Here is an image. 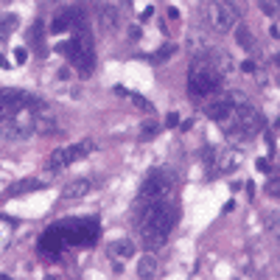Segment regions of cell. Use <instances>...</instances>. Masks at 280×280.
I'll return each mask as SVG.
<instances>
[{
    "label": "cell",
    "mask_w": 280,
    "mask_h": 280,
    "mask_svg": "<svg viewBox=\"0 0 280 280\" xmlns=\"http://www.w3.org/2000/svg\"><path fill=\"white\" fill-rule=\"evenodd\" d=\"M14 59H17V65H23L28 59V51L26 48H14Z\"/></svg>",
    "instance_id": "cell-27"
},
{
    "label": "cell",
    "mask_w": 280,
    "mask_h": 280,
    "mask_svg": "<svg viewBox=\"0 0 280 280\" xmlns=\"http://www.w3.org/2000/svg\"><path fill=\"white\" fill-rule=\"evenodd\" d=\"M233 106H236V98L233 96H219V98H213V101L205 106V115H208L210 121H224Z\"/></svg>",
    "instance_id": "cell-10"
},
{
    "label": "cell",
    "mask_w": 280,
    "mask_h": 280,
    "mask_svg": "<svg viewBox=\"0 0 280 280\" xmlns=\"http://www.w3.org/2000/svg\"><path fill=\"white\" fill-rule=\"evenodd\" d=\"M98 20H101V28H104L106 34H115L121 28V11L115 9V6H101Z\"/></svg>",
    "instance_id": "cell-13"
},
{
    "label": "cell",
    "mask_w": 280,
    "mask_h": 280,
    "mask_svg": "<svg viewBox=\"0 0 280 280\" xmlns=\"http://www.w3.org/2000/svg\"><path fill=\"white\" fill-rule=\"evenodd\" d=\"M0 68H3V70L9 68V62H6V56H3V53H0Z\"/></svg>",
    "instance_id": "cell-34"
},
{
    "label": "cell",
    "mask_w": 280,
    "mask_h": 280,
    "mask_svg": "<svg viewBox=\"0 0 280 280\" xmlns=\"http://www.w3.org/2000/svg\"><path fill=\"white\" fill-rule=\"evenodd\" d=\"M68 166H70L68 149H56L51 157H48V171H56V174H59V171H65Z\"/></svg>",
    "instance_id": "cell-17"
},
{
    "label": "cell",
    "mask_w": 280,
    "mask_h": 280,
    "mask_svg": "<svg viewBox=\"0 0 280 280\" xmlns=\"http://www.w3.org/2000/svg\"><path fill=\"white\" fill-rule=\"evenodd\" d=\"M34 126H36V135H59V126L53 118H45L42 112L34 118Z\"/></svg>",
    "instance_id": "cell-18"
},
{
    "label": "cell",
    "mask_w": 280,
    "mask_h": 280,
    "mask_svg": "<svg viewBox=\"0 0 280 280\" xmlns=\"http://www.w3.org/2000/svg\"><path fill=\"white\" fill-rule=\"evenodd\" d=\"M90 191H93V179L79 176V179H70V182L62 188V196H65V199H81V196H87Z\"/></svg>",
    "instance_id": "cell-11"
},
{
    "label": "cell",
    "mask_w": 280,
    "mask_h": 280,
    "mask_svg": "<svg viewBox=\"0 0 280 280\" xmlns=\"http://www.w3.org/2000/svg\"><path fill=\"white\" fill-rule=\"evenodd\" d=\"M166 126H179V115H176V112H168L166 115Z\"/></svg>",
    "instance_id": "cell-28"
},
{
    "label": "cell",
    "mask_w": 280,
    "mask_h": 280,
    "mask_svg": "<svg viewBox=\"0 0 280 280\" xmlns=\"http://www.w3.org/2000/svg\"><path fill=\"white\" fill-rule=\"evenodd\" d=\"M28 36H31V42L34 45H42V20H34V26H31Z\"/></svg>",
    "instance_id": "cell-25"
},
{
    "label": "cell",
    "mask_w": 280,
    "mask_h": 280,
    "mask_svg": "<svg viewBox=\"0 0 280 280\" xmlns=\"http://www.w3.org/2000/svg\"><path fill=\"white\" fill-rule=\"evenodd\" d=\"M56 230L62 233L65 244H73V246H90L93 241L98 238V221L96 219H68L56 224Z\"/></svg>",
    "instance_id": "cell-6"
},
{
    "label": "cell",
    "mask_w": 280,
    "mask_h": 280,
    "mask_svg": "<svg viewBox=\"0 0 280 280\" xmlns=\"http://www.w3.org/2000/svg\"><path fill=\"white\" fill-rule=\"evenodd\" d=\"M59 51L68 56V62L79 70L81 76H90L96 70V39H93L87 26L73 28V39L65 42Z\"/></svg>",
    "instance_id": "cell-3"
},
{
    "label": "cell",
    "mask_w": 280,
    "mask_h": 280,
    "mask_svg": "<svg viewBox=\"0 0 280 280\" xmlns=\"http://www.w3.org/2000/svg\"><path fill=\"white\" fill-rule=\"evenodd\" d=\"M236 39H238V45H241L244 51H249V53L255 51L252 34H249V28H246V26H241V23H238V26H236Z\"/></svg>",
    "instance_id": "cell-20"
},
{
    "label": "cell",
    "mask_w": 280,
    "mask_h": 280,
    "mask_svg": "<svg viewBox=\"0 0 280 280\" xmlns=\"http://www.w3.org/2000/svg\"><path fill=\"white\" fill-rule=\"evenodd\" d=\"M221 76L224 73L213 59V51L199 53V56H193L191 68H188V93L196 98L210 96V93H216L221 87Z\"/></svg>",
    "instance_id": "cell-2"
},
{
    "label": "cell",
    "mask_w": 280,
    "mask_h": 280,
    "mask_svg": "<svg viewBox=\"0 0 280 280\" xmlns=\"http://www.w3.org/2000/svg\"><path fill=\"white\" fill-rule=\"evenodd\" d=\"M205 17H208V23L219 34H227V31H233L238 26V11L227 0H210V3H205Z\"/></svg>",
    "instance_id": "cell-7"
},
{
    "label": "cell",
    "mask_w": 280,
    "mask_h": 280,
    "mask_svg": "<svg viewBox=\"0 0 280 280\" xmlns=\"http://www.w3.org/2000/svg\"><path fill=\"white\" fill-rule=\"evenodd\" d=\"M176 188V174L171 168H154L149 171L146 182L140 185V202L146 205L151 199H163V196H171Z\"/></svg>",
    "instance_id": "cell-5"
},
{
    "label": "cell",
    "mask_w": 280,
    "mask_h": 280,
    "mask_svg": "<svg viewBox=\"0 0 280 280\" xmlns=\"http://www.w3.org/2000/svg\"><path fill=\"white\" fill-rule=\"evenodd\" d=\"M266 230L272 233V238L280 244V213L278 210H272V213H266Z\"/></svg>",
    "instance_id": "cell-22"
},
{
    "label": "cell",
    "mask_w": 280,
    "mask_h": 280,
    "mask_svg": "<svg viewBox=\"0 0 280 280\" xmlns=\"http://www.w3.org/2000/svg\"><path fill=\"white\" fill-rule=\"evenodd\" d=\"M109 258L112 261H129V258H135V241H129V238H118V241H109Z\"/></svg>",
    "instance_id": "cell-12"
},
{
    "label": "cell",
    "mask_w": 280,
    "mask_h": 280,
    "mask_svg": "<svg viewBox=\"0 0 280 280\" xmlns=\"http://www.w3.org/2000/svg\"><path fill=\"white\" fill-rule=\"evenodd\" d=\"M241 70H244V73H255V70H258V65H255L252 59H246L244 65H241Z\"/></svg>",
    "instance_id": "cell-29"
},
{
    "label": "cell",
    "mask_w": 280,
    "mask_h": 280,
    "mask_svg": "<svg viewBox=\"0 0 280 280\" xmlns=\"http://www.w3.org/2000/svg\"><path fill=\"white\" fill-rule=\"evenodd\" d=\"M151 14H154V9H151V6H146V9L140 11V20H149Z\"/></svg>",
    "instance_id": "cell-31"
},
{
    "label": "cell",
    "mask_w": 280,
    "mask_h": 280,
    "mask_svg": "<svg viewBox=\"0 0 280 280\" xmlns=\"http://www.w3.org/2000/svg\"><path fill=\"white\" fill-rule=\"evenodd\" d=\"M87 26V20H84V11L81 9H68L62 11V14H56L51 23V31L53 34H62V31H70V28H81Z\"/></svg>",
    "instance_id": "cell-8"
},
{
    "label": "cell",
    "mask_w": 280,
    "mask_h": 280,
    "mask_svg": "<svg viewBox=\"0 0 280 280\" xmlns=\"http://www.w3.org/2000/svg\"><path fill=\"white\" fill-rule=\"evenodd\" d=\"M269 168H272V163H269L266 157H261V160H258V171H269Z\"/></svg>",
    "instance_id": "cell-30"
},
{
    "label": "cell",
    "mask_w": 280,
    "mask_h": 280,
    "mask_svg": "<svg viewBox=\"0 0 280 280\" xmlns=\"http://www.w3.org/2000/svg\"><path fill=\"white\" fill-rule=\"evenodd\" d=\"M17 26H20V17H17V14H6V17L0 20V39H6L11 31H17Z\"/></svg>",
    "instance_id": "cell-21"
},
{
    "label": "cell",
    "mask_w": 280,
    "mask_h": 280,
    "mask_svg": "<svg viewBox=\"0 0 280 280\" xmlns=\"http://www.w3.org/2000/svg\"><path fill=\"white\" fill-rule=\"evenodd\" d=\"M179 129H182V132H191L193 129V121H179Z\"/></svg>",
    "instance_id": "cell-33"
},
{
    "label": "cell",
    "mask_w": 280,
    "mask_h": 280,
    "mask_svg": "<svg viewBox=\"0 0 280 280\" xmlns=\"http://www.w3.org/2000/svg\"><path fill=\"white\" fill-rule=\"evenodd\" d=\"M224 135L230 140H252L258 132H263L266 121H263V115L249 104H241V106H233L230 115L224 118Z\"/></svg>",
    "instance_id": "cell-4"
},
{
    "label": "cell",
    "mask_w": 280,
    "mask_h": 280,
    "mask_svg": "<svg viewBox=\"0 0 280 280\" xmlns=\"http://www.w3.org/2000/svg\"><path fill=\"white\" fill-rule=\"evenodd\" d=\"M115 93H118V96H126L132 104L138 106V109H143V112H151V109H154V106H151V101H146V98L138 96V93H129V90H123V87H115Z\"/></svg>",
    "instance_id": "cell-19"
},
{
    "label": "cell",
    "mask_w": 280,
    "mask_h": 280,
    "mask_svg": "<svg viewBox=\"0 0 280 280\" xmlns=\"http://www.w3.org/2000/svg\"><path fill=\"white\" fill-rule=\"evenodd\" d=\"M266 193H269L272 199H280V174L272 176L269 182H266Z\"/></svg>",
    "instance_id": "cell-26"
},
{
    "label": "cell",
    "mask_w": 280,
    "mask_h": 280,
    "mask_svg": "<svg viewBox=\"0 0 280 280\" xmlns=\"http://www.w3.org/2000/svg\"><path fill=\"white\" fill-rule=\"evenodd\" d=\"M93 151H96V143H93V140H79V143L68 146V157H70V163H76V160H84L87 154H93Z\"/></svg>",
    "instance_id": "cell-15"
},
{
    "label": "cell",
    "mask_w": 280,
    "mask_h": 280,
    "mask_svg": "<svg viewBox=\"0 0 280 280\" xmlns=\"http://www.w3.org/2000/svg\"><path fill=\"white\" fill-rule=\"evenodd\" d=\"M157 132H160V126H157L154 121L143 123V126H140V140H151V138H157Z\"/></svg>",
    "instance_id": "cell-23"
},
{
    "label": "cell",
    "mask_w": 280,
    "mask_h": 280,
    "mask_svg": "<svg viewBox=\"0 0 280 280\" xmlns=\"http://www.w3.org/2000/svg\"><path fill=\"white\" fill-rule=\"evenodd\" d=\"M174 53H176V48H174V45H163L160 51H154V53H151V62H163V59H171Z\"/></svg>",
    "instance_id": "cell-24"
},
{
    "label": "cell",
    "mask_w": 280,
    "mask_h": 280,
    "mask_svg": "<svg viewBox=\"0 0 280 280\" xmlns=\"http://www.w3.org/2000/svg\"><path fill=\"white\" fill-rule=\"evenodd\" d=\"M138 275H140V278H157V275H160L157 258H154V255H143L140 263H138Z\"/></svg>",
    "instance_id": "cell-16"
},
{
    "label": "cell",
    "mask_w": 280,
    "mask_h": 280,
    "mask_svg": "<svg viewBox=\"0 0 280 280\" xmlns=\"http://www.w3.org/2000/svg\"><path fill=\"white\" fill-rule=\"evenodd\" d=\"M272 62H275V68H280V53H278V56H275Z\"/></svg>",
    "instance_id": "cell-35"
},
{
    "label": "cell",
    "mask_w": 280,
    "mask_h": 280,
    "mask_svg": "<svg viewBox=\"0 0 280 280\" xmlns=\"http://www.w3.org/2000/svg\"><path fill=\"white\" fill-rule=\"evenodd\" d=\"M129 36H132V39H140L143 34H140V28H138V26H132V28H129Z\"/></svg>",
    "instance_id": "cell-32"
},
{
    "label": "cell",
    "mask_w": 280,
    "mask_h": 280,
    "mask_svg": "<svg viewBox=\"0 0 280 280\" xmlns=\"http://www.w3.org/2000/svg\"><path fill=\"white\" fill-rule=\"evenodd\" d=\"M45 182L42 179H17V182H11L6 188L3 196H23V193H34V191H42Z\"/></svg>",
    "instance_id": "cell-14"
},
{
    "label": "cell",
    "mask_w": 280,
    "mask_h": 280,
    "mask_svg": "<svg viewBox=\"0 0 280 280\" xmlns=\"http://www.w3.org/2000/svg\"><path fill=\"white\" fill-rule=\"evenodd\" d=\"M176 219H179V208L171 196L146 202V208L140 213V238L146 249H160L166 244L171 230L176 227Z\"/></svg>",
    "instance_id": "cell-1"
},
{
    "label": "cell",
    "mask_w": 280,
    "mask_h": 280,
    "mask_svg": "<svg viewBox=\"0 0 280 280\" xmlns=\"http://www.w3.org/2000/svg\"><path fill=\"white\" fill-rule=\"evenodd\" d=\"M65 246H68V244H65V238H62V233L56 227H51L42 238H39V252H42V255H53V258H59Z\"/></svg>",
    "instance_id": "cell-9"
}]
</instances>
